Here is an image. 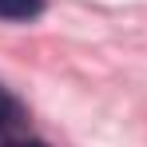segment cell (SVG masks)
<instances>
[{"mask_svg":"<svg viewBox=\"0 0 147 147\" xmlns=\"http://www.w3.org/2000/svg\"><path fill=\"white\" fill-rule=\"evenodd\" d=\"M44 0H0V20H32Z\"/></svg>","mask_w":147,"mask_h":147,"instance_id":"1","label":"cell"},{"mask_svg":"<svg viewBox=\"0 0 147 147\" xmlns=\"http://www.w3.org/2000/svg\"><path fill=\"white\" fill-rule=\"evenodd\" d=\"M8 115H12V103H8V96H4V92H0V127H4V123H8Z\"/></svg>","mask_w":147,"mask_h":147,"instance_id":"2","label":"cell"},{"mask_svg":"<svg viewBox=\"0 0 147 147\" xmlns=\"http://www.w3.org/2000/svg\"><path fill=\"white\" fill-rule=\"evenodd\" d=\"M0 147H48V143H40V139H12V143H0Z\"/></svg>","mask_w":147,"mask_h":147,"instance_id":"3","label":"cell"}]
</instances>
